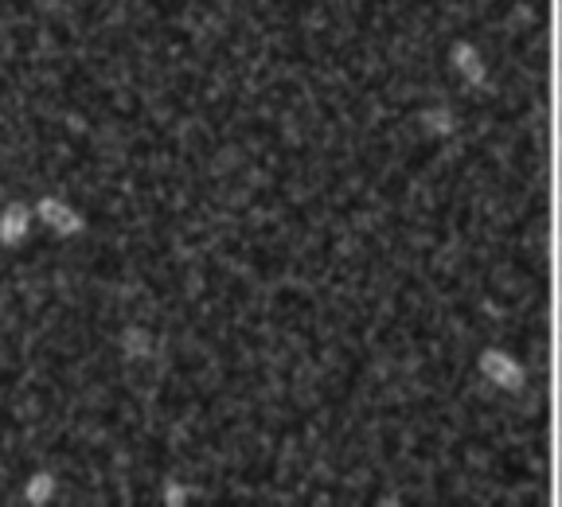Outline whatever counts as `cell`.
<instances>
[{"label":"cell","instance_id":"cell-2","mask_svg":"<svg viewBox=\"0 0 562 507\" xmlns=\"http://www.w3.org/2000/svg\"><path fill=\"white\" fill-rule=\"evenodd\" d=\"M28 231H32V207L8 203V207L0 211V242H4V246H24Z\"/></svg>","mask_w":562,"mask_h":507},{"label":"cell","instance_id":"cell-4","mask_svg":"<svg viewBox=\"0 0 562 507\" xmlns=\"http://www.w3.org/2000/svg\"><path fill=\"white\" fill-rule=\"evenodd\" d=\"M121 348H125V355L141 359V355L149 351V332H141V328H129V332H125V340H121Z\"/></svg>","mask_w":562,"mask_h":507},{"label":"cell","instance_id":"cell-3","mask_svg":"<svg viewBox=\"0 0 562 507\" xmlns=\"http://www.w3.org/2000/svg\"><path fill=\"white\" fill-rule=\"evenodd\" d=\"M24 500L32 507H43L55 500V476L51 472H36L28 484H24Z\"/></svg>","mask_w":562,"mask_h":507},{"label":"cell","instance_id":"cell-1","mask_svg":"<svg viewBox=\"0 0 562 507\" xmlns=\"http://www.w3.org/2000/svg\"><path fill=\"white\" fill-rule=\"evenodd\" d=\"M36 215H40L55 234H63V238H67V234H82V215L67 199H59V195H43L40 203H36Z\"/></svg>","mask_w":562,"mask_h":507}]
</instances>
